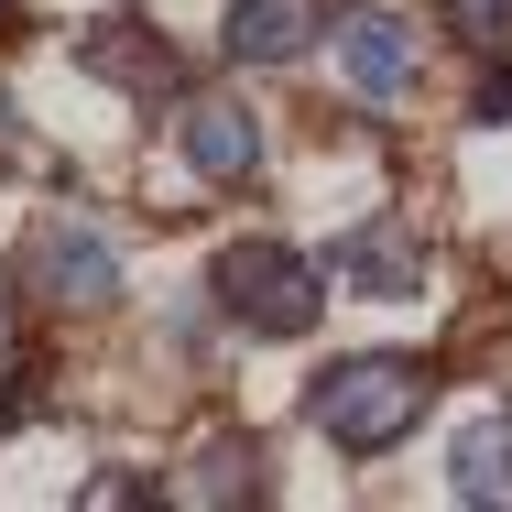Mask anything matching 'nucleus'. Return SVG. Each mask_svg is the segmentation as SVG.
<instances>
[{
    "label": "nucleus",
    "instance_id": "4468645a",
    "mask_svg": "<svg viewBox=\"0 0 512 512\" xmlns=\"http://www.w3.org/2000/svg\"><path fill=\"white\" fill-rule=\"evenodd\" d=\"M0 33H11V0H0Z\"/></svg>",
    "mask_w": 512,
    "mask_h": 512
},
{
    "label": "nucleus",
    "instance_id": "423d86ee",
    "mask_svg": "<svg viewBox=\"0 0 512 512\" xmlns=\"http://www.w3.org/2000/svg\"><path fill=\"white\" fill-rule=\"evenodd\" d=\"M316 33H327L316 0H229V55L240 66H295Z\"/></svg>",
    "mask_w": 512,
    "mask_h": 512
},
{
    "label": "nucleus",
    "instance_id": "20e7f679",
    "mask_svg": "<svg viewBox=\"0 0 512 512\" xmlns=\"http://www.w3.org/2000/svg\"><path fill=\"white\" fill-rule=\"evenodd\" d=\"M175 153H186L197 186L240 197V186L262 175V120H251L240 99H186V109H175Z\"/></svg>",
    "mask_w": 512,
    "mask_h": 512
},
{
    "label": "nucleus",
    "instance_id": "0eeeda50",
    "mask_svg": "<svg viewBox=\"0 0 512 512\" xmlns=\"http://www.w3.org/2000/svg\"><path fill=\"white\" fill-rule=\"evenodd\" d=\"M88 66H109V77H120L131 99H175V77H186V66H175V55H164V44H153V33H142L131 11L88 22Z\"/></svg>",
    "mask_w": 512,
    "mask_h": 512
},
{
    "label": "nucleus",
    "instance_id": "9d476101",
    "mask_svg": "<svg viewBox=\"0 0 512 512\" xmlns=\"http://www.w3.org/2000/svg\"><path fill=\"white\" fill-rule=\"evenodd\" d=\"M447 33L480 55H512V0H447Z\"/></svg>",
    "mask_w": 512,
    "mask_h": 512
},
{
    "label": "nucleus",
    "instance_id": "9b49d317",
    "mask_svg": "<svg viewBox=\"0 0 512 512\" xmlns=\"http://www.w3.org/2000/svg\"><path fill=\"white\" fill-rule=\"evenodd\" d=\"M197 502H229V491H251V447H207V469L186 480Z\"/></svg>",
    "mask_w": 512,
    "mask_h": 512
},
{
    "label": "nucleus",
    "instance_id": "1a4fd4ad",
    "mask_svg": "<svg viewBox=\"0 0 512 512\" xmlns=\"http://www.w3.org/2000/svg\"><path fill=\"white\" fill-rule=\"evenodd\" d=\"M338 284H360V295H414L425 262H414L404 229H360V240H338Z\"/></svg>",
    "mask_w": 512,
    "mask_h": 512
},
{
    "label": "nucleus",
    "instance_id": "ddd939ff",
    "mask_svg": "<svg viewBox=\"0 0 512 512\" xmlns=\"http://www.w3.org/2000/svg\"><path fill=\"white\" fill-rule=\"evenodd\" d=\"M11 338H22V295H11V273H0V360H11Z\"/></svg>",
    "mask_w": 512,
    "mask_h": 512
},
{
    "label": "nucleus",
    "instance_id": "f257e3e1",
    "mask_svg": "<svg viewBox=\"0 0 512 512\" xmlns=\"http://www.w3.org/2000/svg\"><path fill=\"white\" fill-rule=\"evenodd\" d=\"M425 360H338L327 382L306 393V425L327 447H393L414 414H425Z\"/></svg>",
    "mask_w": 512,
    "mask_h": 512
},
{
    "label": "nucleus",
    "instance_id": "f03ea898",
    "mask_svg": "<svg viewBox=\"0 0 512 512\" xmlns=\"http://www.w3.org/2000/svg\"><path fill=\"white\" fill-rule=\"evenodd\" d=\"M218 306L240 316L251 338H306L316 306H327V284H316L306 251H284V240H229L218 251Z\"/></svg>",
    "mask_w": 512,
    "mask_h": 512
},
{
    "label": "nucleus",
    "instance_id": "6e6552de",
    "mask_svg": "<svg viewBox=\"0 0 512 512\" xmlns=\"http://www.w3.org/2000/svg\"><path fill=\"white\" fill-rule=\"evenodd\" d=\"M447 491L458 502H502L512 491V414H469L447 436Z\"/></svg>",
    "mask_w": 512,
    "mask_h": 512
},
{
    "label": "nucleus",
    "instance_id": "7ed1b4c3",
    "mask_svg": "<svg viewBox=\"0 0 512 512\" xmlns=\"http://www.w3.org/2000/svg\"><path fill=\"white\" fill-rule=\"evenodd\" d=\"M327 55H338V88L360 109H404L414 99V22L393 11V0H349L338 22H327Z\"/></svg>",
    "mask_w": 512,
    "mask_h": 512
},
{
    "label": "nucleus",
    "instance_id": "39448f33",
    "mask_svg": "<svg viewBox=\"0 0 512 512\" xmlns=\"http://www.w3.org/2000/svg\"><path fill=\"white\" fill-rule=\"evenodd\" d=\"M33 284H44L55 306H109V295H120V240L88 229V218H55V229L33 240Z\"/></svg>",
    "mask_w": 512,
    "mask_h": 512
},
{
    "label": "nucleus",
    "instance_id": "f8f14e48",
    "mask_svg": "<svg viewBox=\"0 0 512 512\" xmlns=\"http://www.w3.org/2000/svg\"><path fill=\"white\" fill-rule=\"evenodd\" d=\"M11 425H33V382H11V371H0V436H11Z\"/></svg>",
    "mask_w": 512,
    "mask_h": 512
}]
</instances>
